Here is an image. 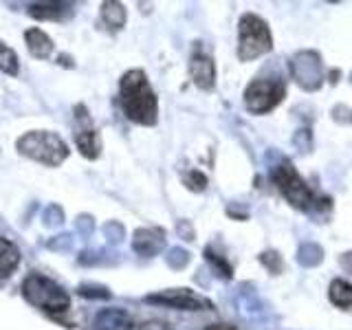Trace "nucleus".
<instances>
[{"mask_svg":"<svg viewBox=\"0 0 352 330\" xmlns=\"http://www.w3.org/2000/svg\"><path fill=\"white\" fill-rule=\"evenodd\" d=\"M119 104L124 115L137 126H157L159 99L146 71L132 69L119 80Z\"/></svg>","mask_w":352,"mask_h":330,"instance_id":"f257e3e1","label":"nucleus"},{"mask_svg":"<svg viewBox=\"0 0 352 330\" xmlns=\"http://www.w3.org/2000/svg\"><path fill=\"white\" fill-rule=\"evenodd\" d=\"M16 150L36 163L47 168H58L69 159V146L53 130H31L16 141Z\"/></svg>","mask_w":352,"mask_h":330,"instance_id":"f03ea898","label":"nucleus"},{"mask_svg":"<svg viewBox=\"0 0 352 330\" xmlns=\"http://www.w3.org/2000/svg\"><path fill=\"white\" fill-rule=\"evenodd\" d=\"M22 297L49 315H60L71 308V297L62 286L42 273H29L22 282Z\"/></svg>","mask_w":352,"mask_h":330,"instance_id":"7ed1b4c3","label":"nucleus"},{"mask_svg":"<svg viewBox=\"0 0 352 330\" xmlns=\"http://www.w3.org/2000/svg\"><path fill=\"white\" fill-rule=\"evenodd\" d=\"M273 33L269 22L256 14H242L238 20V60L253 62L271 53Z\"/></svg>","mask_w":352,"mask_h":330,"instance_id":"20e7f679","label":"nucleus"},{"mask_svg":"<svg viewBox=\"0 0 352 330\" xmlns=\"http://www.w3.org/2000/svg\"><path fill=\"white\" fill-rule=\"evenodd\" d=\"M271 179L291 207L300 209V212H308L315 205L313 190L306 185V181L295 170V165L291 161H280L278 165H273Z\"/></svg>","mask_w":352,"mask_h":330,"instance_id":"39448f33","label":"nucleus"},{"mask_svg":"<svg viewBox=\"0 0 352 330\" xmlns=\"http://www.w3.org/2000/svg\"><path fill=\"white\" fill-rule=\"evenodd\" d=\"M286 97V86L275 77H258L245 88V108L253 115H267Z\"/></svg>","mask_w":352,"mask_h":330,"instance_id":"423d86ee","label":"nucleus"},{"mask_svg":"<svg viewBox=\"0 0 352 330\" xmlns=\"http://www.w3.org/2000/svg\"><path fill=\"white\" fill-rule=\"evenodd\" d=\"M75 124H73V139L80 154L88 161H95L102 157V135H99L97 126L93 124V117L88 113L84 104L75 106Z\"/></svg>","mask_w":352,"mask_h":330,"instance_id":"0eeeda50","label":"nucleus"},{"mask_svg":"<svg viewBox=\"0 0 352 330\" xmlns=\"http://www.w3.org/2000/svg\"><path fill=\"white\" fill-rule=\"evenodd\" d=\"M146 302L170 306V308H176V311H212L214 308V304L209 302L205 295L196 293L192 289H168V291L148 295Z\"/></svg>","mask_w":352,"mask_h":330,"instance_id":"6e6552de","label":"nucleus"},{"mask_svg":"<svg viewBox=\"0 0 352 330\" xmlns=\"http://www.w3.org/2000/svg\"><path fill=\"white\" fill-rule=\"evenodd\" d=\"M190 77L201 91H214L216 88V62L209 53L201 47H196L190 58Z\"/></svg>","mask_w":352,"mask_h":330,"instance_id":"1a4fd4ad","label":"nucleus"},{"mask_svg":"<svg viewBox=\"0 0 352 330\" xmlns=\"http://www.w3.org/2000/svg\"><path fill=\"white\" fill-rule=\"evenodd\" d=\"M132 249L143 258H154L165 249V231L157 227H141L132 236Z\"/></svg>","mask_w":352,"mask_h":330,"instance_id":"9d476101","label":"nucleus"},{"mask_svg":"<svg viewBox=\"0 0 352 330\" xmlns=\"http://www.w3.org/2000/svg\"><path fill=\"white\" fill-rule=\"evenodd\" d=\"M75 5L71 3H58V0H49V3H31L27 5V14L36 20H51V22H64L71 20L75 14Z\"/></svg>","mask_w":352,"mask_h":330,"instance_id":"9b49d317","label":"nucleus"},{"mask_svg":"<svg viewBox=\"0 0 352 330\" xmlns=\"http://www.w3.org/2000/svg\"><path fill=\"white\" fill-rule=\"evenodd\" d=\"M93 328L95 330H132L135 322H132L130 313L124 308H102L93 317Z\"/></svg>","mask_w":352,"mask_h":330,"instance_id":"f8f14e48","label":"nucleus"},{"mask_svg":"<svg viewBox=\"0 0 352 330\" xmlns=\"http://www.w3.org/2000/svg\"><path fill=\"white\" fill-rule=\"evenodd\" d=\"M25 42H27V49L36 60H49L53 55L55 44L51 40V36H47L42 29L33 27L25 31Z\"/></svg>","mask_w":352,"mask_h":330,"instance_id":"ddd939ff","label":"nucleus"},{"mask_svg":"<svg viewBox=\"0 0 352 330\" xmlns=\"http://www.w3.org/2000/svg\"><path fill=\"white\" fill-rule=\"evenodd\" d=\"M99 18H102V25L108 29V31H121L126 25V7L124 3H115V0H106V3H102V7H99Z\"/></svg>","mask_w":352,"mask_h":330,"instance_id":"4468645a","label":"nucleus"},{"mask_svg":"<svg viewBox=\"0 0 352 330\" xmlns=\"http://www.w3.org/2000/svg\"><path fill=\"white\" fill-rule=\"evenodd\" d=\"M18 264H20V249L16 247V242L0 236V280H7L9 275H14Z\"/></svg>","mask_w":352,"mask_h":330,"instance_id":"2eb2a0df","label":"nucleus"},{"mask_svg":"<svg viewBox=\"0 0 352 330\" xmlns=\"http://www.w3.org/2000/svg\"><path fill=\"white\" fill-rule=\"evenodd\" d=\"M328 300L341 311H352V284L348 280H333L328 286Z\"/></svg>","mask_w":352,"mask_h":330,"instance_id":"dca6fc26","label":"nucleus"},{"mask_svg":"<svg viewBox=\"0 0 352 330\" xmlns=\"http://www.w3.org/2000/svg\"><path fill=\"white\" fill-rule=\"evenodd\" d=\"M0 71H3L5 75H18L20 71V60H18V53L7 47L5 42H0Z\"/></svg>","mask_w":352,"mask_h":330,"instance_id":"f3484780","label":"nucleus"},{"mask_svg":"<svg viewBox=\"0 0 352 330\" xmlns=\"http://www.w3.org/2000/svg\"><path fill=\"white\" fill-rule=\"evenodd\" d=\"M183 183L187 190L192 192H205L207 190V176L201 170H190L187 174H183Z\"/></svg>","mask_w":352,"mask_h":330,"instance_id":"a211bd4d","label":"nucleus"},{"mask_svg":"<svg viewBox=\"0 0 352 330\" xmlns=\"http://www.w3.org/2000/svg\"><path fill=\"white\" fill-rule=\"evenodd\" d=\"M205 258H207L209 264H212V267L218 271V275H223V278H227V280L231 278V275H234V269H231L229 264H227L223 258H220V256H216V253H214L212 249H207V251H205Z\"/></svg>","mask_w":352,"mask_h":330,"instance_id":"6ab92c4d","label":"nucleus"},{"mask_svg":"<svg viewBox=\"0 0 352 330\" xmlns=\"http://www.w3.org/2000/svg\"><path fill=\"white\" fill-rule=\"evenodd\" d=\"M80 295H82V297H88V300H97V297H102V300H108V297H110V291L106 289V286L84 284V286H80Z\"/></svg>","mask_w":352,"mask_h":330,"instance_id":"aec40b11","label":"nucleus"},{"mask_svg":"<svg viewBox=\"0 0 352 330\" xmlns=\"http://www.w3.org/2000/svg\"><path fill=\"white\" fill-rule=\"evenodd\" d=\"M260 262H262V264H267V269H269L273 275H278V273L284 269V262H282V258H280L275 251L262 253V256H260Z\"/></svg>","mask_w":352,"mask_h":330,"instance_id":"412c9836","label":"nucleus"},{"mask_svg":"<svg viewBox=\"0 0 352 330\" xmlns=\"http://www.w3.org/2000/svg\"><path fill=\"white\" fill-rule=\"evenodd\" d=\"M139 330H172V328L163 322H146V324L139 326Z\"/></svg>","mask_w":352,"mask_h":330,"instance_id":"4be33fe9","label":"nucleus"},{"mask_svg":"<svg viewBox=\"0 0 352 330\" xmlns=\"http://www.w3.org/2000/svg\"><path fill=\"white\" fill-rule=\"evenodd\" d=\"M341 267H344L348 273H352V251H348V253L341 256Z\"/></svg>","mask_w":352,"mask_h":330,"instance_id":"5701e85b","label":"nucleus"},{"mask_svg":"<svg viewBox=\"0 0 352 330\" xmlns=\"http://www.w3.org/2000/svg\"><path fill=\"white\" fill-rule=\"evenodd\" d=\"M203 330H238V328L231 326V324H212V326H207Z\"/></svg>","mask_w":352,"mask_h":330,"instance_id":"b1692460","label":"nucleus"}]
</instances>
